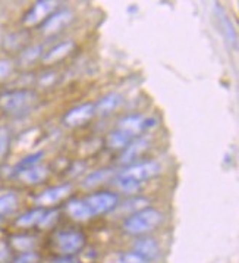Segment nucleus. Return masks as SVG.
<instances>
[{
  "mask_svg": "<svg viewBox=\"0 0 239 263\" xmlns=\"http://www.w3.org/2000/svg\"><path fill=\"white\" fill-rule=\"evenodd\" d=\"M44 215V209L43 208H37V209H32V211L24 213L21 218L16 221L18 227H31V225H37L40 219Z\"/></svg>",
  "mask_w": 239,
  "mask_h": 263,
  "instance_id": "aec40b11",
  "label": "nucleus"
},
{
  "mask_svg": "<svg viewBox=\"0 0 239 263\" xmlns=\"http://www.w3.org/2000/svg\"><path fill=\"white\" fill-rule=\"evenodd\" d=\"M8 146H9V133L8 129L2 128L0 129V158L6 153Z\"/></svg>",
  "mask_w": 239,
  "mask_h": 263,
  "instance_id": "c85d7f7f",
  "label": "nucleus"
},
{
  "mask_svg": "<svg viewBox=\"0 0 239 263\" xmlns=\"http://www.w3.org/2000/svg\"><path fill=\"white\" fill-rule=\"evenodd\" d=\"M56 244L59 252L63 254H73L85 246V235L81 231L59 232L56 237Z\"/></svg>",
  "mask_w": 239,
  "mask_h": 263,
  "instance_id": "20e7f679",
  "label": "nucleus"
},
{
  "mask_svg": "<svg viewBox=\"0 0 239 263\" xmlns=\"http://www.w3.org/2000/svg\"><path fill=\"white\" fill-rule=\"evenodd\" d=\"M113 175V171L112 169H98V171H94L93 174H90L87 178L84 179V187L85 189H93L97 187L100 184H103L104 181L110 178Z\"/></svg>",
  "mask_w": 239,
  "mask_h": 263,
  "instance_id": "6ab92c4d",
  "label": "nucleus"
},
{
  "mask_svg": "<svg viewBox=\"0 0 239 263\" xmlns=\"http://www.w3.org/2000/svg\"><path fill=\"white\" fill-rule=\"evenodd\" d=\"M134 253H136L146 262H148V260L157 259L160 256V247L156 240H153V238H141V240H136L134 244Z\"/></svg>",
  "mask_w": 239,
  "mask_h": 263,
  "instance_id": "9d476101",
  "label": "nucleus"
},
{
  "mask_svg": "<svg viewBox=\"0 0 239 263\" xmlns=\"http://www.w3.org/2000/svg\"><path fill=\"white\" fill-rule=\"evenodd\" d=\"M16 206H18V199L13 193H6L0 196V216L12 213L16 209Z\"/></svg>",
  "mask_w": 239,
  "mask_h": 263,
  "instance_id": "412c9836",
  "label": "nucleus"
},
{
  "mask_svg": "<svg viewBox=\"0 0 239 263\" xmlns=\"http://www.w3.org/2000/svg\"><path fill=\"white\" fill-rule=\"evenodd\" d=\"M43 78L40 80V83H42L43 85H49L52 84V83H54V80H56V74L54 72H49V74H44L42 75Z\"/></svg>",
  "mask_w": 239,
  "mask_h": 263,
  "instance_id": "473e14b6",
  "label": "nucleus"
},
{
  "mask_svg": "<svg viewBox=\"0 0 239 263\" xmlns=\"http://www.w3.org/2000/svg\"><path fill=\"white\" fill-rule=\"evenodd\" d=\"M47 175H49V171L44 166H32V168L19 171V178L27 184H38L47 178Z\"/></svg>",
  "mask_w": 239,
  "mask_h": 263,
  "instance_id": "2eb2a0df",
  "label": "nucleus"
},
{
  "mask_svg": "<svg viewBox=\"0 0 239 263\" xmlns=\"http://www.w3.org/2000/svg\"><path fill=\"white\" fill-rule=\"evenodd\" d=\"M37 96L31 90H15L0 96V109L11 112V114H18L24 109L35 102Z\"/></svg>",
  "mask_w": 239,
  "mask_h": 263,
  "instance_id": "f03ea898",
  "label": "nucleus"
},
{
  "mask_svg": "<svg viewBox=\"0 0 239 263\" xmlns=\"http://www.w3.org/2000/svg\"><path fill=\"white\" fill-rule=\"evenodd\" d=\"M73 43L72 42H65L57 44L56 47H53L52 50L49 53H46V56L43 58L44 62H54V61H59L63 59L65 56H68L69 53L72 52Z\"/></svg>",
  "mask_w": 239,
  "mask_h": 263,
  "instance_id": "a211bd4d",
  "label": "nucleus"
},
{
  "mask_svg": "<svg viewBox=\"0 0 239 263\" xmlns=\"http://www.w3.org/2000/svg\"><path fill=\"white\" fill-rule=\"evenodd\" d=\"M12 242L16 249H19L21 252H28L32 247V240L30 237H25V235H21V237H13L12 238Z\"/></svg>",
  "mask_w": 239,
  "mask_h": 263,
  "instance_id": "a878e982",
  "label": "nucleus"
},
{
  "mask_svg": "<svg viewBox=\"0 0 239 263\" xmlns=\"http://www.w3.org/2000/svg\"><path fill=\"white\" fill-rule=\"evenodd\" d=\"M8 257H9V247L3 240H0V262L8 260Z\"/></svg>",
  "mask_w": 239,
  "mask_h": 263,
  "instance_id": "2f4dec72",
  "label": "nucleus"
},
{
  "mask_svg": "<svg viewBox=\"0 0 239 263\" xmlns=\"http://www.w3.org/2000/svg\"><path fill=\"white\" fill-rule=\"evenodd\" d=\"M37 260H38V256L35 253L24 252L13 260V263H37Z\"/></svg>",
  "mask_w": 239,
  "mask_h": 263,
  "instance_id": "bb28decb",
  "label": "nucleus"
},
{
  "mask_svg": "<svg viewBox=\"0 0 239 263\" xmlns=\"http://www.w3.org/2000/svg\"><path fill=\"white\" fill-rule=\"evenodd\" d=\"M44 156V153L43 152H37V153H32L30 156H27V158H24L19 162V168L22 169H28V168H32V166H37V163L42 160V158Z\"/></svg>",
  "mask_w": 239,
  "mask_h": 263,
  "instance_id": "393cba45",
  "label": "nucleus"
},
{
  "mask_svg": "<svg viewBox=\"0 0 239 263\" xmlns=\"http://www.w3.org/2000/svg\"><path fill=\"white\" fill-rule=\"evenodd\" d=\"M56 3L54 2H49V0H44V2H38L32 6V9L27 15H25V20L24 22L27 25H34V24H38L43 21L50 12L54 9Z\"/></svg>",
  "mask_w": 239,
  "mask_h": 263,
  "instance_id": "9b49d317",
  "label": "nucleus"
},
{
  "mask_svg": "<svg viewBox=\"0 0 239 263\" xmlns=\"http://www.w3.org/2000/svg\"><path fill=\"white\" fill-rule=\"evenodd\" d=\"M132 134L126 133L124 129H117L109 134L107 137V144L110 148H125L132 143Z\"/></svg>",
  "mask_w": 239,
  "mask_h": 263,
  "instance_id": "f3484780",
  "label": "nucleus"
},
{
  "mask_svg": "<svg viewBox=\"0 0 239 263\" xmlns=\"http://www.w3.org/2000/svg\"><path fill=\"white\" fill-rule=\"evenodd\" d=\"M163 221V215L153 208H146L135 212L124 222V230L131 235H143L151 232Z\"/></svg>",
  "mask_w": 239,
  "mask_h": 263,
  "instance_id": "f257e3e1",
  "label": "nucleus"
},
{
  "mask_svg": "<svg viewBox=\"0 0 239 263\" xmlns=\"http://www.w3.org/2000/svg\"><path fill=\"white\" fill-rule=\"evenodd\" d=\"M95 114V107L91 103H85V105L73 107L72 110L68 112V115L65 116V124L69 126H79L84 125L85 122H88Z\"/></svg>",
  "mask_w": 239,
  "mask_h": 263,
  "instance_id": "423d86ee",
  "label": "nucleus"
},
{
  "mask_svg": "<svg viewBox=\"0 0 239 263\" xmlns=\"http://www.w3.org/2000/svg\"><path fill=\"white\" fill-rule=\"evenodd\" d=\"M66 209H68V213L76 221H87V219L91 218V213L88 211V206L85 204L84 200H76V199L71 200L68 203Z\"/></svg>",
  "mask_w": 239,
  "mask_h": 263,
  "instance_id": "dca6fc26",
  "label": "nucleus"
},
{
  "mask_svg": "<svg viewBox=\"0 0 239 263\" xmlns=\"http://www.w3.org/2000/svg\"><path fill=\"white\" fill-rule=\"evenodd\" d=\"M153 121L154 119H146V118H143L141 115L125 116V118H122L119 121V129H124L126 133L135 136V134H140L141 131H144L147 128L156 125V124H150Z\"/></svg>",
  "mask_w": 239,
  "mask_h": 263,
  "instance_id": "6e6552de",
  "label": "nucleus"
},
{
  "mask_svg": "<svg viewBox=\"0 0 239 263\" xmlns=\"http://www.w3.org/2000/svg\"><path fill=\"white\" fill-rule=\"evenodd\" d=\"M114 182H116V185L119 187V190H122L124 193H136L140 187H141V184L140 182H136L134 179L128 178V177H124V175H117L116 179H114Z\"/></svg>",
  "mask_w": 239,
  "mask_h": 263,
  "instance_id": "4be33fe9",
  "label": "nucleus"
},
{
  "mask_svg": "<svg viewBox=\"0 0 239 263\" xmlns=\"http://www.w3.org/2000/svg\"><path fill=\"white\" fill-rule=\"evenodd\" d=\"M122 102H124V97L119 95V93H109V95L102 97L98 100V103L94 106V107H95V112H98V114L106 116L110 115L113 110H116L119 106L122 105Z\"/></svg>",
  "mask_w": 239,
  "mask_h": 263,
  "instance_id": "ddd939ff",
  "label": "nucleus"
},
{
  "mask_svg": "<svg viewBox=\"0 0 239 263\" xmlns=\"http://www.w3.org/2000/svg\"><path fill=\"white\" fill-rule=\"evenodd\" d=\"M43 52V47L42 46H32L30 49H27V50H24L21 53V56H19V61L24 65H30L37 58H40V54Z\"/></svg>",
  "mask_w": 239,
  "mask_h": 263,
  "instance_id": "5701e85b",
  "label": "nucleus"
},
{
  "mask_svg": "<svg viewBox=\"0 0 239 263\" xmlns=\"http://www.w3.org/2000/svg\"><path fill=\"white\" fill-rule=\"evenodd\" d=\"M214 12H216L218 28H220V31L223 32L225 39L228 40L229 44L236 46L238 44V35H236V31H235V28L232 25V21L228 16V13L223 11V8H220V6H214Z\"/></svg>",
  "mask_w": 239,
  "mask_h": 263,
  "instance_id": "1a4fd4ad",
  "label": "nucleus"
},
{
  "mask_svg": "<svg viewBox=\"0 0 239 263\" xmlns=\"http://www.w3.org/2000/svg\"><path fill=\"white\" fill-rule=\"evenodd\" d=\"M144 206H148V200H147V199H144V197H136V199H131V200L125 201V203H124V208H122V211L124 212L132 211L134 213H135V212L146 209Z\"/></svg>",
  "mask_w": 239,
  "mask_h": 263,
  "instance_id": "b1692460",
  "label": "nucleus"
},
{
  "mask_svg": "<svg viewBox=\"0 0 239 263\" xmlns=\"http://www.w3.org/2000/svg\"><path fill=\"white\" fill-rule=\"evenodd\" d=\"M72 16L73 15L71 11L56 12L54 15L50 16V18L44 20V24H43V31L47 32V34L61 31L66 24H69V22L72 21Z\"/></svg>",
  "mask_w": 239,
  "mask_h": 263,
  "instance_id": "f8f14e48",
  "label": "nucleus"
},
{
  "mask_svg": "<svg viewBox=\"0 0 239 263\" xmlns=\"http://www.w3.org/2000/svg\"><path fill=\"white\" fill-rule=\"evenodd\" d=\"M71 191H72V187L69 184L52 187V189L44 190L42 194L35 199V203L40 206H52V204H56L62 199H65Z\"/></svg>",
  "mask_w": 239,
  "mask_h": 263,
  "instance_id": "0eeeda50",
  "label": "nucleus"
},
{
  "mask_svg": "<svg viewBox=\"0 0 239 263\" xmlns=\"http://www.w3.org/2000/svg\"><path fill=\"white\" fill-rule=\"evenodd\" d=\"M121 263H148L146 262L141 256H138L136 253H125L121 256Z\"/></svg>",
  "mask_w": 239,
  "mask_h": 263,
  "instance_id": "c756f323",
  "label": "nucleus"
},
{
  "mask_svg": "<svg viewBox=\"0 0 239 263\" xmlns=\"http://www.w3.org/2000/svg\"><path fill=\"white\" fill-rule=\"evenodd\" d=\"M148 144H150L148 138H140L134 143H131L124 152V155L121 156V163H129L138 156H141V153L148 147Z\"/></svg>",
  "mask_w": 239,
  "mask_h": 263,
  "instance_id": "4468645a",
  "label": "nucleus"
},
{
  "mask_svg": "<svg viewBox=\"0 0 239 263\" xmlns=\"http://www.w3.org/2000/svg\"><path fill=\"white\" fill-rule=\"evenodd\" d=\"M162 172V166L157 162H144V163H138V165H132L129 168L124 169L121 172V175L128 177V178L134 179L136 182L143 184V181L151 179Z\"/></svg>",
  "mask_w": 239,
  "mask_h": 263,
  "instance_id": "39448f33",
  "label": "nucleus"
},
{
  "mask_svg": "<svg viewBox=\"0 0 239 263\" xmlns=\"http://www.w3.org/2000/svg\"><path fill=\"white\" fill-rule=\"evenodd\" d=\"M84 201L88 206V211L91 213V216H95V215H102V213L113 211L117 201H119V197L114 193L104 191V193L93 194V196L84 199Z\"/></svg>",
  "mask_w": 239,
  "mask_h": 263,
  "instance_id": "7ed1b4c3",
  "label": "nucleus"
},
{
  "mask_svg": "<svg viewBox=\"0 0 239 263\" xmlns=\"http://www.w3.org/2000/svg\"><path fill=\"white\" fill-rule=\"evenodd\" d=\"M56 216H57V212L56 211H50V212H44V215H43V218L40 219V222L37 223V225H40V227H49L52 222L56 221Z\"/></svg>",
  "mask_w": 239,
  "mask_h": 263,
  "instance_id": "7c9ffc66",
  "label": "nucleus"
},
{
  "mask_svg": "<svg viewBox=\"0 0 239 263\" xmlns=\"http://www.w3.org/2000/svg\"><path fill=\"white\" fill-rule=\"evenodd\" d=\"M13 69V65L9 59H0V80H5L9 77Z\"/></svg>",
  "mask_w": 239,
  "mask_h": 263,
  "instance_id": "cd10ccee",
  "label": "nucleus"
}]
</instances>
